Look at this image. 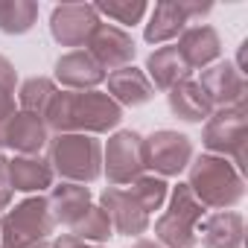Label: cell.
I'll use <instances>...</instances> for the list:
<instances>
[{
    "label": "cell",
    "instance_id": "f1b7e54d",
    "mask_svg": "<svg viewBox=\"0 0 248 248\" xmlns=\"http://www.w3.org/2000/svg\"><path fill=\"white\" fill-rule=\"evenodd\" d=\"M15 85H18L15 64H12L6 56H0V91H9V93H15Z\"/></svg>",
    "mask_w": 248,
    "mask_h": 248
},
{
    "label": "cell",
    "instance_id": "277c9868",
    "mask_svg": "<svg viewBox=\"0 0 248 248\" xmlns=\"http://www.w3.org/2000/svg\"><path fill=\"white\" fill-rule=\"evenodd\" d=\"M56 222L44 196H30L0 219V248H50Z\"/></svg>",
    "mask_w": 248,
    "mask_h": 248
},
{
    "label": "cell",
    "instance_id": "5b68a950",
    "mask_svg": "<svg viewBox=\"0 0 248 248\" xmlns=\"http://www.w3.org/2000/svg\"><path fill=\"white\" fill-rule=\"evenodd\" d=\"M167 210L155 219V239L164 248H196L199 222L207 216V207L193 196L187 184H178L167 196Z\"/></svg>",
    "mask_w": 248,
    "mask_h": 248
},
{
    "label": "cell",
    "instance_id": "7402d4cb",
    "mask_svg": "<svg viewBox=\"0 0 248 248\" xmlns=\"http://www.w3.org/2000/svg\"><path fill=\"white\" fill-rule=\"evenodd\" d=\"M167 105H170V111H172L178 120H184V123H204V120L213 114V108H210L204 91H202L199 82H193V79H184V82H178L175 88H170V91H167Z\"/></svg>",
    "mask_w": 248,
    "mask_h": 248
},
{
    "label": "cell",
    "instance_id": "e0dca14e",
    "mask_svg": "<svg viewBox=\"0 0 248 248\" xmlns=\"http://www.w3.org/2000/svg\"><path fill=\"white\" fill-rule=\"evenodd\" d=\"M202 245L204 248H242L245 242V219L236 210H216L202 222Z\"/></svg>",
    "mask_w": 248,
    "mask_h": 248
},
{
    "label": "cell",
    "instance_id": "9c48e42d",
    "mask_svg": "<svg viewBox=\"0 0 248 248\" xmlns=\"http://www.w3.org/2000/svg\"><path fill=\"white\" fill-rule=\"evenodd\" d=\"M99 27L93 3H62L50 12V35L62 47L82 50Z\"/></svg>",
    "mask_w": 248,
    "mask_h": 248
},
{
    "label": "cell",
    "instance_id": "1f68e13d",
    "mask_svg": "<svg viewBox=\"0 0 248 248\" xmlns=\"http://www.w3.org/2000/svg\"><path fill=\"white\" fill-rule=\"evenodd\" d=\"M15 111H18V108H15V93H9V91H0V123H3V120H9Z\"/></svg>",
    "mask_w": 248,
    "mask_h": 248
},
{
    "label": "cell",
    "instance_id": "8992f818",
    "mask_svg": "<svg viewBox=\"0 0 248 248\" xmlns=\"http://www.w3.org/2000/svg\"><path fill=\"white\" fill-rule=\"evenodd\" d=\"M245 138H248V108H216L204 120L202 143L210 155L228 158L239 172L245 170Z\"/></svg>",
    "mask_w": 248,
    "mask_h": 248
},
{
    "label": "cell",
    "instance_id": "6da1fadb",
    "mask_svg": "<svg viewBox=\"0 0 248 248\" xmlns=\"http://www.w3.org/2000/svg\"><path fill=\"white\" fill-rule=\"evenodd\" d=\"M123 108L105 91H59L44 114V126L56 135H105L120 126Z\"/></svg>",
    "mask_w": 248,
    "mask_h": 248
},
{
    "label": "cell",
    "instance_id": "7a4b0ae2",
    "mask_svg": "<svg viewBox=\"0 0 248 248\" xmlns=\"http://www.w3.org/2000/svg\"><path fill=\"white\" fill-rule=\"evenodd\" d=\"M187 187L193 196L213 210H231L245 199V178L242 172L219 155H199L187 167Z\"/></svg>",
    "mask_w": 248,
    "mask_h": 248
},
{
    "label": "cell",
    "instance_id": "4fadbf2b",
    "mask_svg": "<svg viewBox=\"0 0 248 248\" xmlns=\"http://www.w3.org/2000/svg\"><path fill=\"white\" fill-rule=\"evenodd\" d=\"M99 207L105 210L111 228L123 236H140L149 231V213L132 199L126 187H105L99 196Z\"/></svg>",
    "mask_w": 248,
    "mask_h": 248
},
{
    "label": "cell",
    "instance_id": "603a6c76",
    "mask_svg": "<svg viewBox=\"0 0 248 248\" xmlns=\"http://www.w3.org/2000/svg\"><path fill=\"white\" fill-rule=\"evenodd\" d=\"M56 93H59V88H56L53 79H47V76H30L18 88V105H21V111L35 114V117L44 120V114H47V108H50V102H53Z\"/></svg>",
    "mask_w": 248,
    "mask_h": 248
},
{
    "label": "cell",
    "instance_id": "30bf717a",
    "mask_svg": "<svg viewBox=\"0 0 248 248\" xmlns=\"http://www.w3.org/2000/svg\"><path fill=\"white\" fill-rule=\"evenodd\" d=\"M199 88L204 91L210 108H233V105H245V73L236 70L233 62H213L210 67L202 70Z\"/></svg>",
    "mask_w": 248,
    "mask_h": 248
},
{
    "label": "cell",
    "instance_id": "cb8c5ba5",
    "mask_svg": "<svg viewBox=\"0 0 248 248\" xmlns=\"http://www.w3.org/2000/svg\"><path fill=\"white\" fill-rule=\"evenodd\" d=\"M38 21V3L32 0H0V32L24 35Z\"/></svg>",
    "mask_w": 248,
    "mask_h": 248
},
{
    "label": "cell",
    "instance_id": "9a60e30c",
    "mask_svg": "<svg viewBox=\"0 0 248 248\" xmlns=\"http://www.w3.org/2000/svg\"><path fill=\"white\" fill-rule=\"evenodd\" d=\"M178 53L190 70H204L222 56V38L210 24H193L178 35Z\"/></svg>",
    "mask_w": 248,
    "mask_h": 248
},
{
    "label": "cell",
    "instance_id": "4316f807",
    "mask_svg": "<svg viewBox=\"0 0 248 248\" xmlns=\"http://www.w3.org/2000/svg\"><path fill=\"white\" fill-rule=\"evenodd\" d=\"M96 15H108L111 21L123 24V27H135L143 21L146 15V0H102V3H93Z\"/></svg>",
    "mask_w": 248,
    "mask_h": 248
},
{
    "label": "cell",
    "instance_id": "3957f363",
    "mask_svg": "<svg viewBox=\"0 0 248 248\" xmlns=\"http://www.w3.org/2000/svg\"><path fill=\"white\" fill-rule=\"evenodd\" d=\"M53 175L70 184H93L102 175V143L91 135H53L47 140Z\"/></svg>",
    "mask_w": 248,
    "mask_h": 248
},
{
    "label": "cell",
    "instance_id": "484cf974",
    "mask_svg": "<svg viewBox=\"0 0 248 248\" xmlns=\"http://www.w3.org/2000/svg\"><path fill=\"white\" fill-rule=\"evenodd\" d=\"M70 231H73V236H79L85 242H93V245H102L114 236V228H111V222H108V216L99 204H91L82 213V219H76L70 225Z\"/></svg>",
    "mask_w": 248,
    "mask_h": 248
},
{
    "label": "cell",
    "instance_id": "ac0fdd59",
    "mask_svg": "<svg viewBox=\"0 0 248 248\" xmlns=\"http://www.w3.org/2000/svg\"><path fill=\"white\" fill-rule=\"evenodd\" d=\"M146 79L152 82V88H158V91H170V88H175L178 82H184V79H190V67H187V62L181 59V53H178V47L175 44H167V47H158V50H152L149 56H146Z\"/></svg>",
    "mask_w": 248,
    "mask_h": 248
},
{
    "label": "cell",
    "instance_id": "52a82bcc",
    "mask_svg": "<svg viewBox=\"0 0 248 248\" xmlns=\"http://www.w3.org/2000/svg\"><path fill=\"white\" fill-rule=\"evenodd\" d=\"M102 172L111 187H129L135 178L146 172L143 158V135L123 129L108 138V146L102 149Z\"/></svg>",
    "mask_w": 248,
    "mask_h": 248
},
{
    "label": "cell",
    "instance_id": "d6986e66",
    "mask_svg": "<svg viewBox=\"0 0 248 248\" xmlns=\"http://www.w3.org/2000/svg\"><path fill=\"white\" fill-rule=\"evenodd\" d=\"M9 178H12V190L41 196L47 187H53L56 175L41 155H15L9 158Z\"/></svg>",
    "mask_w": 248,
    "mask_h": 248
},
{
    "label": "cell",
    "instance_id": "d6a6232c",
    "mask_svg": "<svg viewBox=\"0 0 248 248\" xmlns=\"http://www.w3.org/2000/svg\"><path fill=\"white\" fill-rule=\"evenodd\" d=\"M132 248H164V245H161L158 239H138Z\"/></svg>",
    "mask_w": 248,
    "mask_h": 248
},
{
    "label": "cell",
    "instance_id": "5bb4252c",
    "mask_svg": "<svg viewBox=\"0 0 248 248\" xmlns=\"http://www.w3.org/2000/svg\"><path fill=\"white\" fill-rule=\"evenodd\" d=\"M53 76L64 91H96L108 73L99 67V62L88 50H70L56 59Z\"/></svg>",
    "mask_w": 248,
    "mask_h": 248
},
{
    "label": "cell",
    "instance_id": "83f0119b",
    "mask_svg": "<svg viewBox=\"0 0 248 248\" xmlns=\"http://www.w3.org/2000/svg\"><path fill=\"white\" fill-rule=\"evenodd\" d=\"M12 196H15V190H12V178H9V158L0 155V210H9Z\"/></svg>",
    "mask_w": 248,
    "mask_h": 248
},
{
    "label": "cell",
    "instance_id": "ba28073f",
    "mask_svg": "<svg viewBox=\"0 0 248 248\" xmlns=\"http://www.w3.org/2000/svg\"><path fill=\"white\" fill-rule=\"evenodd\" d=\"M143 158H146V170L152 175L175 178L193 161V140L181 132L158 129L149 138H143Z\"/></svg>",
    "mask_w": 248,
    "mask_h": 248
},
{
    "label": "cell",
    "instance_id": "4dcf8cb0",
    "mask_svg": "<svg viewBox=\"0 0 248 248\" xmlns=\"http://www.w3.org/2000/svg\"><path fill=\"white\" fill-rule=\"evenodd\" d=\"M50 248H102V245L85 242V239H79V236H73V233H62V236H56V239L50 242Z\"/></svg>",
    "mask_w": 248,
    "mask_h": 248
},
{
    "label": "cell",
    "instance_id": "ffe728a7",
    "mask_svg": "<svg viewBox=\"0 0 248 248\" xmlns=\"http://www.w3.org/2000/svg\"><path fill=\"white\" fill-rule=\"evenodd\" d=\"M47 204H50V213H53V222L56 225H73L91 207V187L62 181V184H56L50 190Z\"/></svg>",
    "mask_w": 248,
    "mask_h": 248
},
{
    "label": "cell",
    "instance_id": "f546056e",
    "mask_svg": "<svg viewBox=\"0 0 248 248\" xmlns=\"http://www.w3.org/2000/svg\"><path fill=\"white\" fill-rule=\"evenodd\" d=\"M181 3V9H184V15H187V21H196V18H204V15H210V9H213V3H202V0H178Z\"/></svg>",
    "mask_w": 248,
    "mask_h": 248
},
{
    "label": "cell",
    "instance_id": "8fae6325",
    "mask_svg": "<svg viewBox=\"0 0 248 248\" xmlns=\"http://www.w3.org/2000/svg\"><path fill=\"white\" fill-rule=\"evenodd\" d=\"M88 53L99 62V67L105 73H111V70H120V67H129L135 62L138 47H135V38L123 27L99 21L96 32L88 41Z\"/></svg>",
    "mask_w": 248,
    "mask_h": 248
},
{
    "label": "cell",
    "instance_id": "7c38bea8",
    "mask_svg": "<svg viewBox=\"0 0 248 248\" xmlns=\"http://www.w3.org/2000/svg\"><path fill=\"white\" fill-rule=\"evenodd\" d=\"M50 140V129L44 120L27 111H15L0 123V149H12L15 155H38Z\"/></svg>",
    "mask_w": 248,
    "mask_h": 248
},
{
    "label": "cell",
    "instance_id": "44dd1931",
    "mask_svg": "<svg viewBox=\"0 0 248 248\" xmlns=\"http://www.w3.org/2000/svg\"><path fill=\"white\" fill-rule=\"evenodd\" d=\"M187 27H190V21H187L178 0H164V3H155L149 24L143 30V38H146V44H170Z\"/></svg>",
    "mask_w": 248,
    "mask_h": 248
},
{
    "label": "cell",
    "instance_id": "d4e9b609",
    "mask_svg": "<svg viewBox=\"0 0 248 248\" xmlns=\"http://www.w3.org/2000/svg\"><path fill=\"white\" fill-rule=\"evenodd\" d=\"M129 193H132V199L143 207V213H155V210H161L164 204H167V196H170V184H167V178H158V175H149V172H143L140 178H135L129 187H126Z\"/></svg>",
    "mask_w": 248,
    "mask_h": 248
},
{
    "label": "cell",
    "instance_id": "2e32d148",
    "mask_svg": "<svg viewBox=\"0 0 248 248\" xmlns=\"http://www.w3.org/2000/svg\"><path fill=\"white\" fill-rule=\"evenodd\" d=\"M108 82V96L120 105V108H138V105H146L152 96H155V88L152 82L146 79V73L135 64L129 67H120V70H111L105 76Z\"/></svg>",
    "mask_w": 248,
    "mask_h": 248
}]
</instances>
